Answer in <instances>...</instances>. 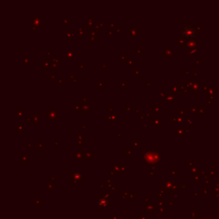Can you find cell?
<instances>
[{
    "mask_svg": "<svg viewBox=\"0 0 219 219\" xmlns=\"http://www.w3.org/2000/svg\"><path fill=\"white\" fill-rule=\"evenodd\" d=\"M197 33V30L195 27L193 26H187V27H185L183 28V31H182V34L184 35V37L187 40H192L195 37Z\"/></svg>",
    "mask_w": 219,
    "mask_h": 219,
    "instance_id": "obj_1",
    "label": "cell"
}]
</instances>
